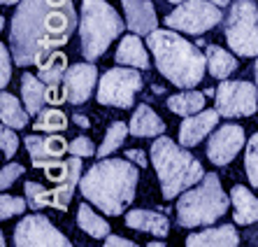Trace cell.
Instances as JSON below:
<instances>
[{
  "label": "cell",
  "instance_id": "42",
  "mask_svg": "<svg viewBox=\"0 0 258 247\" xmlns=\"http://www.w3.org/2000/svg\"><path fill=\"white\" fill-rule=\"evenodd\" d=\"M253 77H256V89H258V59H256V66H253Z\"/></svg>",
  "mask_w": 258,
  "mask_h": 247
},
{
  "label": "cell",
  "instance_id": "24",
  "mask_svg": "<svg viewBox=\"0 0 258 247\" xmlns=\"http://www.w3.org/2000/svg\"><path fill=\"white\" fill-rule=\"evenodd\" d=\"M168 110L179 117H191L205 110V93L196 89H184L181 93H174L168 98Z\"/></svg>",
  "mask_w": 258,
  "mask_h": 247
},
{
  "label": "cell",
  "instance_id": "3",
  "mask_svg": "<svg viewBox=\"0 0 258 247\" xmlns=\"http://www.w3.org/2000/svg\"><path fill=\"white\" fill-rule=\"evenodd\" d=\"M158 73L177 89H196L207 70V56L174 28H156L147 35Z\"/></svg>",
  "mask_w": 258,
  "mask_h": 247
},
{
  "label": "cell",
  "instance_id": "36",
  "mask_svg": "<svg viewBox=\"0 0 258 247\" xmlns=\"http://www.w3.org/2000/svg\"><path fill=\"white\" fill-rule=\"evenodd\" d=\"M10 47H0V89H7L10 77H12V63H10Z\"/></svg>",
  "mask_w": 258,
  "mask_h": 247
},
{
  "label": "cell",
  "instance_id": "30",
  "mask_svg": "<svg viewBox=\"0 0 258 247\" xmlns=\"http://www.w3.org/2000/svg\"><path fill=\"white\" fill-rule=\"evenodd\" d=\"M24 193H26V201H28L30 210H42V208H49V191L40 184V182H26Z\"/></svg>",
  "mask_w": 258,
  "mask_h": 247
},
{
  "label": "cell",
  "instance_id": "7",
  "mask_svg": "<svg viewBox=\"0 0 258 247\" xmlns=\"http://www.w3.org/2000/svg\"><path fill=\"white\" fill-rule=\"evenodd\" d=\"M226 42L237 56H258V5L253 0H235L223 21Z\"/></svg>",
  "mask_w": 258,
  "mask_h": 247
},
{
  "label": "cell",
  "instance_id": "26",
  "mask_svg": "<svg viewBox=\"0 0 258 247\" xmlns=\"http://www.w3.org/2000/svg\"><path fill=\"white\" fill-rule=\"evenodd\" d=\"M28 110L21 108V103L12 93H7V89H3V93H0V119H3V124L12 128H24L28 126Z\"/></svg>",
  "mask_w": 258,
  "mask_h": 247
},
{
  "label": "cell",
  "instance_id": "18",
  "mask_svg": "<svg viewBox=\"0 0 258 247\" xmlns=\"http://www.w3.org/2000/svg\"><path fill=\"white\" fill-rule=\"evenodd\" d=\"M140 37L142 35H138V33H131V35L121 37V44L116 47V54H114V61L119 66H133V68H138V70H149L151 68L147 47L142 44Z\"/></svg>",
  "mask_w": 258,
  "mask_h": 247
},
{
  "label": "cell",
  "instance_id": "31",
  "mask_svg": "<svg viewBox=\"0 0 258 247\" xmlns=\"http://www.w3.org/2000/svg\"><path fill=\"white\" fill-rule=\"evenodd\" d=\"M26 208H28V201L19 199V196H10V193H3L0 196V219H10L14 215H24Z\"/></svg>",
  "mask_w": 258,
  "mask_h": 247
},
{
  "label": "cell",
  "instance_id": "9",
  "mask_svg": "<svg viewBox=\"0 0 258 247\" xmlns=\"http://www.w3.org/2000/svg\"><path fill=\"white\" fill-rule=\"evenodd\" d=\"M140 89H142V77L138 68H109L98 79V103L109 108L131 110Z\"/></svg>",
  "mask_w": 258,
  "mask_h": 247
},
{
  "label": "cell",
  "instance_id": "12",
  "mask_svg": "<svg viewBox=\"0 0 258 247\" xmlns=\"http://www.w3.org/2000/svg\"><path fill=\"white\" fill-rule=\"evenodd\" d=\"M244 142H246L244 128L237 126V124H223L207 140V159L214 166H228L240 154Z\"/></svg>",
  "mask_w": 258,
  "mask_h": 247
},
{
  "label": "cell",
  "instance_id": "1",
  "mask_svg": "<svg viewBox=\"0 0 258 247\" xmlns=\"http://www.w3.org/2000/svg\"><path fill=\"white\" fill-rule=\"evenodd\" d=\"M79 30L72 0H21L10 26V49L17 66H40Z\"/></svg>",
  "mask_w": 258,
  "mask_h": 247
},
{
  "label": "cell",
  "instance_id": "10",
  "mask_svg": "<svg viewBox=\"0 0 258 247\" xmlns=\"http://www.w3.org/2000/svg\"><path fill=\"white\" fill-rule=\"evenodd\" d=\"M214 108L219 115L226 119H242V117H253L258 110V89L256 84L246 82V79H223L216 86Z\"/></svg>",
  "mask_w": 258,
  "mask_h": 247
},
{
  "label": "cell",
  "instance_id": "11",
  "mask_svg": "<svg viewBox=\"0 0 258 247\" xmlns=\"http://www.w3.org/2000/svg\"><path fill=\"white\" fill-rule=\"evenodd\" d=\"M17 247H70V240L44 215H26L14 229Z\"/></svg>",
  "mask_w": 258,
  "mask_h": 247
},
{
  "label": "cell",
  "instance_id": "39",
  "mask_svg": "<svg viewBox=\"0 0 258 247\" xmlns=\"http://www.w3.org/2000/svg\"><path fill=\"white\" fill-rule=\"evenodd\" d=\"M72 119H75V124H77L79 128H89V126H91L89 117H84V115H75V117H72Z\"/></svg>",
  "mask_w": 258,
  "mask_h": 247
},
{
  "label": "cell",
  "instance_id": "14",
  "mask_svg": "<svg viewBox=\"0 0 258 247\" xmlns=\"http://www.w3.org/2000/svg\"><path fill=\"white\" fill-rule=\"evenodd\" d=\"M219 110H203L198 115H191V117H184L179 126V145L184 147H196L198 142H203L214 126L219 124Z\"/></svg>",
  "mask_w": 258,
  "mask_h": 247
},
{
  "label": "cell",
  "instance_id": "6",
  "mask_svg": "<svg viewBox=\"0 0 258 247\" xmlns=\"http://www.w3.org/2000/svg\"><path fill=\"white\" fill-rule=\"evenodd\" d=\"M126 21L107 0H82L79 12V44L86 61H98L107 47L126 30Z\"/></svg>",
  "mask_w": 258,
  "mask_h": 247
},
{
  "label": "cell",
  "instance_id": "8",
  "mask_svg": "<svg viewBox=\"0 0 258 247\" xmlns=\"http://www.w3.org/2000/svg\"><path fill=\"white\" fill-rule=\"evenodd\" d=\"M223 21V12L212 0H184L165 17V26L188 35H205Z\"/></svg>",
  "mask_w": 258,
  "mask_h": 247
},
{
  "label": "cell",
  "instance_id": "34",
  "mask_svg": "<svg viewBox=\"0 0 258 247\" xmlns=\"http://www.w3.org/2000/svg\"><path fill=\"white\" fill-rule=\"evenodd\" d=\"M68 147H70V142H66V138H60V135H47L44 138V152H47L49 159H60L68 152Z\"/></svg>",
  "mask_w": 258,
  "mask_h": 247
},
{
  "label": "cell",
  "instance_id": "23",
  "mask_svg": "<svg viewBox=\"0 0 258 247\" xmlns=\"http://www.w3.org/2000/svg\"><path fill=\"white\" fill-rule=\"evenodd\" d=\"M205 56H207V70H210V75L212 77H216V79L230 77V75L237 70V66H240L237 59H235L230 52L216 47V44H207Z\"/></svg>",
  "mask_w": 258,
  "mask_h": 247
},
{
  "label": "cell",
  "instance_id": "28",
  "mask_svg": "<svg viewBox=\"0 0 258 247\" xmlns=\"http://www.w3.org/2000/svg\"><path fill=\"white\" fill-rule=\"evenodd\" d=\"M33 128L37 133H58V131H66L68 128V117L66 112H60L56 108H49V110H42L37 119L33 121Z\"/></svg>",
  "mask_w": 258,
  "mask_h": 247
},
{
  "label": "cell",
  "instance_id": "25",
  "mask_svg": "<svg viewBox=\"0 0 258 247\" xmlns=\"http://www.w3.org/2000/svg\"><path fill=\"white\" fill-rule=\"evenodd\" d=\"M77 226L84 233H89L91 238H100V240H105L109 233H112V226H109L107 219H102L100 215H96V212L91 210L89 203H82L77 208Z\"/></svg>",
  "mask_w": 258,
  "mask_h": 247
},
{
  "label": "cell",
  "instance_id": "13",
  "mask_svg": "<svg viewBox=\"0 0 258 247\" xmlns=\"http://www.w3.org/2000/svg\"><path fill=\"white\" fill-rule=\"evenodd\" d=\"M98 84V68L93 61L86 63H75L68 66L66 77H63V96L70 105H82L91 98L93 86Z\"/></svg>",
  "mask_w": 258,
  "mask_h": 247
},
{
  "label": "cell",
  "instance_id": "40",
  "mask_svg": "<svg viewBox=\"0 0 258 247\" xmlns=\"http://www.w3.org/2000/svg\"><path fill=\"white\" fill-rule=\"evenodd\" d=\"M212 3H216L219 7H226V5H230V0H212Z\"/></svg>",
  "mask_w": 258,
  "mask_h": 247
},
{
  "label": "cell",
  "instance_id": "20",
  "mask_svg": "<svg viewBox=\"0 0 258 247\" xmlns=\"http://www.w3.org/2000/svg\"><path fill=\"white\" fill-rule=\"evenodd\" d=\"M128 126H131V135L135 138H158L165 133V121L147 103H140V108H135Z\"/></svg>",
  "mask_w": 258,
  "mask_h": 247
},
{
  "label": "cell",
  "instance_id": "37",
  "mask_svg": "<svg viewBox=\"0 0 258 247\" xmlns=\"http://www.w3.org/2000/svg\"><path fill=\"white\" fill-rule=\"evenodd\" d=\"M126 159H131V161L135 163V166H140V168H147V166H149V161H147V157H144L142 150H128Z\"/></svg>",
  "mask_w": 258,
  "mask_h": 247
},
{
  "label": "cell",
  "instance_id": "2",
  "mask_svg": "<svg viewBox=\"0 0 258 247\" xmlns=\"http://www.w3.org/2000/svg\"><path fill=\"white\" fill-rule=\"evenodd\" d=\"M140 170L131 159H100L79 180V191L105 215L121 217L131 208Z\"/></svg>",
  "mask_w": 258,
  "mask_h": 247
},
{
  "label": "cell",
  "instance_id": "41",
  "mask_svg": "<svg viewBox=\"0 0 258 247\" xmlns=\"http://www.w3.org/2000/svg\"><path fill=\"white\" fill-rule=\"evenodd\" d=\"M0 3H3V5H19L21 0H0Z\"/></svg>",
  "mask_w": 258,
  "mask_h": 247
},
{
  "label": "cell",
  "instance_id": "19",
  "mask_svg": "<svg viewBox=\"0 0 258 247\" xmlns=\"http://www.w3.org/2000/svg\"><path fill=\"white\" fill-rule=\"evenodd\" d=\"M186 245L193 247H237L240 245V235L233 224H223V226H214V229H205L200 233H191L186 238Z\"/></svg>",
  "mask_w": 258,
  "mask_h": 247
},
{
  "label": "cell",
  "instance_id": "5",
  "mask_svg": "<svg viewBox=\"0 0 258 247\" xmlns=\"http://www.w3.org/2000/svg\"><path fill=\"white\" fill-rule=\"evenodd\" d=\"M230 196L223 191L221 180L216 173H207L203 182L196 187L186 189L177 199V224L184 229H196V226H210L216 219H221L230 208Z\"/></svg>",
  "mask_w": 258,
  "mask_h": 247
},
{
  "label": "cell",
  "instance_id": "16",
  "mask_svg": "<svg viewBox=\"0 0 258 247\" xmlns=\"http://www.w3.org/2000/svg\"><path fill=\"white\" fill-rule=\"evenodd\" d=\"M66 70H68V56L63 54V52H58V49H56L54 54H49V59L44 61V63H40V73H37V77L49 86V103L66 101V96L58 93V86L63 84Z\"/></svg>",
  "mask_w": 258,
  "mask_h": 247
},
{
  "label": "cell",
  "instance_id": "4",
  "mask_svg": "<svg viewBox=\"0 0 258 247\" xmlns=\"http://www.w3.org/2000/svg\"><path fill=\"white\" fill-rule=\"evenodd\" d=\"M151 163L158 175L161 193L165 201L181 196L186 189L203 182V177L207 175L203 163L191 152H186L184 145H177L174 140H170L165 133L158 135L151 145Z\"/></svg>",
  "mask_w": 258,
  "mask_h": 247
},
{
  "label": "cell",
  "instance_id": "38",
  "mask_svg": "<svg viewBox=\"0 0 258 247\" xmlns=\"http://www.w3.org/2000/svg\"><path fill=\"white\" fill-rule=\"evenodd\" d=\"M105 245H107V247H114V245H121V247H133L135 242L128 240V238H121V235H112V233H109L107 238H105Z\"/></svg>",
  "mask_w": 258,
  "mask_h": 247
},
{
  "label": "cell",
  "instance_id": "33",
  "mask_svg": "<svg viewBox=\"0 0 258 247\" xmlns=\"http://www.w3.org/2000/svg\"><path fill=\"white\" fill-rule=\"evenodd\" d=\"M0 142H3V154H5V159H12L14 154H17L19 138H17V133H14L12 126H5V124H3V131H0Z\"/></svg>",
  "mask_w": 258,
  "mask_h": 247
},
{
  "label": "cell",
  "instance_id": "32",
  "mask_svg": "<svg viewBox=\"0 0 258 247\" xmlns=\"http://www.w3.org/2000/svg\"><path fill=\"white\" fill-rule=\"evenodd\" d=\"M68 152H70V154H75V157H82V159H89V157H93V154H98L96 145H93V140L86 138V135H79V138L72 140L70 147H68Z\"/></svg>",
  "mask_w": 258,
  "mask_h": 247
},
{
  "label": "cell",
  "instance_id": "17",
  "mask_svg": "<svg viewBox=\"0 0 258 247\" xmlns=\"http://www.w3.org/2000/svg\"><path fill=\"white\" fill-rule=\"evenodd\" d=\"M126 226L128 229H135V231H144V233H151L156 238H165L170 233V219L163 215V212L156 210H131L126 212Z\"/></svg>",
  "mask_w": 258,
  "mask_h": 247
},
{
  "label": "cell",
  "instance_id": "15",
  "mask_svg": "<svg viewBox=\"0 0 258 247\" xmlns=\"http://www.w3.org/2000/svg\"><path fill=\"white\" fill-rule=\"evenodd\" d=\"M123 14H126V26L131 33L138 35H149L151 30L158 28V17L154 10V3L149 0H121Z\"/></svg>",
  "mask_w": 258,
  "mask_h": 247
},
{
  "label": "cell",
  "instance_id": "29",
  "mask_svg": "<svg viewBox=\"0 0 258 247\" xmlns=\"http://www.w3.org/2000/svg\"><path fill=\"white\" fill-rule=\"evenodd\" d=\"M244 170H246L249 182H251V187L258 189V133H253L251 140H246Z\"/></svg>",
  "mask_w": 258,
  "mask_h": 247
},
{
  "label": "cell",
  "instance_id": "35",
  "mask_svg": "<svg viewBox=\"0 0 258 247\" xmlns=\"http://www.w3.org/2000/svg\"><path fill=\"white\" fill-rule=\"evenodd\" d=\"M21 175H24V166L21 163H7L5 168H3V173H0V189L7 191Z\"/></svg>",
  "mask_w": 258,
  "mask_h": 247
},
{
  "label": "cell",
  "instance_id": "22",
  "mask_svg": "<svg viewBox=\"0 0 258 247\" xmlns=\"http://www.w3.org/2000/svg\"><path fill=\"white\" fill-rule=\"evenodd\" d=\"M230 201H233L235 222L242 224V226L258 224V199L251 196V191L244 184H235L230 189Z\"/></svg>",
  "mask_w": 258,
  "mask_h": 247
},
{
  "label": "cell",
  "instance_id": "43",
  "mask_svg": "<svg viewBox=\"0 0 258 247\" xmlns=\"http://www.w3.org/2000/svg\"><path fill=\"white\" fill-rule=\"evenodd\" d=\"M168 3H172V5H179V3H184V0H168Z\"/></svg>",
  "mask_w": 258,
  "mask_h": 247
},
{
  "label": "cell",
  "instance_id": "21",
  "mask_svg": "<svg viewBox=\"0 0 258 247\" xmlns=\"http://www.w3.org/2000/svg\"><path fill=\"white\" fill-rule=\"evenodd\" d=\"M21 101H24L26 110L30 112V117H37L42 112L44 103H49V86L40 77H35L33 73L26 70L21 75Z\"/></svg>",
  "mask_w": 258,
  "mask_h": 247
},
{
  "label": "cell",
  "instance_id": "27",
  "mask_svg": "<svg viewBox=\"0 0 258 247\" xmlns=\"http://www.w3.org/2000/svg\"><path fill=\"white\" fill-rule=\"evenodd\" d=\"M128 133H131V126H126L123 121H112L107 126V133H105L102 145L98 147V159H107L112 152L119 150V147L123 145V140H126Z\"/></svg>",
  "mask_w": 258,
  "mask_h": 247
}]
</instances>
